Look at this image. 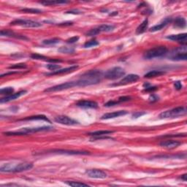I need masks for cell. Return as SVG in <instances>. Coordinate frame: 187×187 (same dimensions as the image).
Instances as JSON below:
<instances>
[{
	"instance_id": "44",
	"label": "cell",
	"mask_w": 187,
	"mask_h": 187,
	"mask_svg": "<svg viewBox=\"0 0 187 187\" xmlns=\"http://www.w3.org/2000/svg\"><path fill=\"white\" fill-rule=\"evenodd\" d=\"M149 100L151 101V102H156V101L159 100V97H158L157 96V95L152 94V95H151V96H150V97H149Z\"/></svg>"
},
{
	"instance_id": "10",
	"label": "cell",
	"mask_w": 187,
	"mask_h": 187,
	"mask_svg": "<svg viewBox=\"0 0 187 187\" xmlns=\"http://www.w3.org/2000/svg\"><path fill=\"white\" fill-rule=\"evenodd\" d=\"M86 175L89 177V178H91L105 179L107 178V176H108L104 171L98 169H88V170L86 171Z\"/></svg>"
},
{
	"instance_id": "47",
	"label": "cell",
	"mask_w": 187,
	"mask_h": 187,
	"mask_svg": "<svg viewBox=\"0 0 187 187\" xmlns=\"http://www.w3.org/2000/svg\"><path fill=\"white\" fill-rule=\"evenodd\" d=\"M73 24V22H67V23H59V26H70V25Z\"/></svg>"
},
{
	"instance_id": "36",
	"label": "cell",
	"mask_w": 187,
	"mask_h": 187,
	"mask_svg": "<svg viewBox=\"0 0 187 187\" xmlns=\"http://www.w3.org/2000/svg\"><path fill=\"white\" fill-rule=\"evenodd\" d=\"M46 67L48 68V70H52L53 72L54 71H56V70H59L60 69V65H58V64H48V65L46 66Z\"/></svg>"
},
{
	"instance_id": "34",
	"label": "cell",
	"mask_w": 187,
	"mask_h": 187,
	"mask_svg": "<svg viewBox=\"0 0 187 187\" xmlns=\"http://www.w3.org/2000/svg\"><path fill=\"white\" fill-rule=\"evenodd\" d=\"M27 66L26 64L24 63H20V64H16L14 65H12L10 67H9V69L10 70H21V69H25L26 68Z\"/></svg>"
},
{
	"instance_id": "41",
	"label": "cell",
	"mask_w": 187,
	"mask_h": 187,
	"mask_svg": "<svg viewBox=\"0 0 187 187\" xmlns=\"http://www.w3.org/2000/svg\"><path fill=\"white\" fill-rule=\"evenodd\" d=\"M174 86H175V89H177V90H181V89H182L183 86H182V83H181V81H175L174 83Z\"/></svg>"
},
{
	"instance_id": "22",
	"label": "cell",
	"mask_w": 187,
	"mask_h": 187,
	"mask_svg": "<svg viewBox=\"0 0 187 187\" xmlns=\"http://www.w3.org/2000/svg\"><path fill=\"white\" fill-rule=\"evenodd\" d=\"M0 34H1V36H6V37H12V38H15L17 39H21V40H28V38H26V37L23 36V35H21V34H15L13 32H12L10 30H2L1 32H0Z\"/></svg>"
},
{
	"instance_id": "37",
	"label": "cell",
	"mask_w": 187,
	"mask_h": 187,
	"mask_svg": "<svg viewBox=\"0 0 187 187\" xmlns=\"http://www.w3.org/2000/svg\"><path fill=\"white\" fill-rule=\"evenodd\" d=\"M31 57H32L33 59H39V60H46V61H48V58L46 57V56L40 55V54H32V56H31Z\"/></svg>"
},
{
	"instance_id": "16",
	"label": "cell",
	"mask_w": 187,
	"mask_h": 187,
	"mask_svg": "<svg viewBox=\"0 0 187 187\" xmlns=\"http://www.w3.org/2000/svg\"><path fill=\"white\" fill-rule=\"evenodd\" d=\"M78 68V65H73L70 66L69 67L67 68H64V69H59L56 70V71L52 72V73H47L46 74V75H62V74H66V73H72V72H74L75 70H76Z\"/></svg>"
},
{
	"instance_id": "9",
	"label": "cell",
	"mask_w": 187,
	"mask_h": 187,
	"mask_svg": "<svg viewBox=\"0 0 187 187\" xmlns=\"http://www.w3.org/2000/svg\"><path fill=\"white\" fill-rule=\"evenodd\" d=\"M54 121H55L56 123H58V124H63V125H67V126H74V125H77V124H79L76 120L66 116H56V118H54Z\"/></svg>"
},
{
	"instance_id": "21",
	"label": "cell",
	"mask_w": 187,
	"mask_h": 187,
	"mask_svg": "<svg viewBox=\"0 0 187 187\" xmlns=\"http://www.w3.org/2000/svg\"><path fill=\"white\" fill-rule=\"evenodd\" d=\"M187 38L186 33H183V34H172L169 36L167 37V39L173 41H177V42H186Z\"/></svg>"
},
{
	"instance_id": "42",
	"label": "cell",
	"mask_w": 187,
	"mask_h": 187,
	"mask_svg": "<svg viewBox=\"0 0 187 187\" xmlns=\"http://www.w3.org/2000/svg\"><path fill=\"white\" fill-rule=\"evenodd\" d=\"M118 103V101H109L107 103H105V107H110V106H113V105H116Z\"/></svg>"
},
{
	"instance_id": "11",
	"label": "cell",
	"mask_w": 187,
	"mask_h": 187,
	"mask_svg": "<svg viewBox=\"0 0 187 187\" xmlns=\"http://www.w3.org/2000/svg\"><path fill=\"white\" fill-rule=\"evenodd\" d=\"M33 167V164L29 162H22L14 165L13 164L11 173H21L23 171H27Z\"/></svg>"
},
{
	"instance_id": "39",
	"label": "cell",
	"mask_w": 187,
	"mask_h": 187,
	"mask_svg": "<svg viewBox=\"0 0 187 187\" xmlns=\"http://www.w3.org/2000/svg\"><path fill=\"white\" fill-rule=\"evenodd\" d=\"M78 40H79V37L75 36V37H73V38L68 39V40H67V43L72 44V43H74V42H76Z\"/></svg>"
},
{
	"instance_id": "19",
	"label": "cell",
	"mask_w": 187,
	"mask_h": 187,
	"mask_svg": "<svg viewBox=\"0 0 187 187\" xmlns=\"http://www.w3.org/2000/svg\"><path fill=\"white\" fill-rule=\"evenodd\" d=\"M26 92L27 91L26 90H23V91H18V93L13 94L9 95V96H6L4 97V98H2L1 99H0V102L5 103V102H10V101L15 100V99L19 98V97H21V96H23V95H24Z\"/></svg>"
},
{
	"instance_id": "26",
	"label": "cell",
	"mask_w": 187,
	"mask_h": 187,
	"mask_svg": "<svg viewBox=\"0 0 187 187\" xmlns=\"http://www.w3.org/2000/svg\"><path fill=\"white\" fill-rule=\"evenodd\" d=\"M113 132V131H110V130H100V131L90 132V133L87 134L88 135L92 136V137H102V136L104 135H108L109 134H112Z\"/></svg>"
},
{
	"instance_id": "7",
	"label": "cell",
	"mask_w": 187,
	"mask_h": 187,
	"mask_svg": "<svg viewBox=\"0 0 187 187\" xmlns=\"http://www.w3.org/2000/svg\"><path fill=\"white\" fill-rule=\"evenodd\" d=\"M115 29V26L113 25H109V24H102L100 26L97 27V28L91 29L90 31H89L86 33L87 36L92 37V36H96V35L99 34L101 32H112L113 30Z\"/></svg>"
},
{
	"instance_id": "15",
	"label": "cell",
	"mask_w": 187,
	"mask_h": 187,
	"mask_svg": "<svg viewBox=\"0 0 187 187\" xmlns=\"http://www.w3.org/2000/svg\"><path fill=\"white\" fill-rule=\"evenodd\" d=\"M181 144V142L178 141V140H163V141H161V143H159V145L163 148H165V149H173L178 147Z\"/></svg>"
},
{
	"instance_id": "25",
	"label": "cell",
	"mask_w": 187,
	"mask_h": 187,
	"mask_svg": "<svg viewBox=\"0 0 187 187\" xmlns=\"http://www.w3.org/2000/svg\"><path fill=\"white\" fill-rule=\"evenodd\" d=\"M165 73L164 71H161V70H152L149 73L145 74L144 77L146 78H152L158 77V76H161L162 75H165Z\"/></svg>"
},
{
	"instance_id": "4",
	"label": "cell",
	"mask_w": 187,
	"mask_h": 187,
	"mask_svg": "<svg viewBox=\"0 0 187 187\" xmlns=\"http://www.w3.org/2000/svg\"><path fill=\"white\" fill-rule=\"evenodd\" d=\"M168 58L169 59L173 60V61H186L187 58L186 46L175 48L172 50Z\"/></svg>"
},
{
	"instance_id": "12",
	"label": "cell",
	"mask_w": 187,
	"mask_h": 187,
	"mask_svg": "<svg viewBox=\"0 0 187 187\" xmlns=\"http://www.w3.org/2000/svg\"><path fill=\"white\" fill-rule=\"evenodd\" d=\"M139 75H135V74H129V75L125 76L124 78L121 80L118 83L114 84L115 86H125L130 84V83H133L134 82L137 81L139 80Z\"/></svg>"
},
{
	"instance_id": "18",
	"label": "cell",
	"mask_w": 187,
	"mask_h": 187,
	"mask_svg": "<svg viewBox=\"0 0 187 187\" xmlns=\"http://www.w3.org/2000/svg\"><path fill=\"white\" fill-rule=\"evenodd\" d=\"M54 153H59V154H68V155H88L90 154L89 151H69V150H54L52 151Z\"/></svg>"
},
{
	"instance_id": "48",
	"label": "cell",
	"mask_w": 187,
	"mask_h": 187,
	"mask_svg": "<svg viewBox=\"0 0 187 187\" xmlns=\"http://www.w3.org/2000/svg\"><path fill=\"white\" fill-rule=\"evenodd\" d=\"M186 176H187L186 174H184L183 175H181V176L180 177V178L181 179V180H183V181H186V180H187Z\"/></svg>"
},
{
	"instance_id": "30",
	"label": "cell",
	"mask_w": 187,
	"mask_h": 187,
	"mask_svg": "<svg viewBox=\"0 0 187 187\" xmlns=\"http://www.w3.org/2000/svg\"><path fill=\"white\" fill-rule=\"evenodd\" d=\"M66 184L69 185L70 186L73 187H82V186H89V185L84 183L81 182H78V181H67Z\"/></svg>"
},
{
	"instance_id": "40",
	"label": "cell",
	"mask_w": 187,
	"mask_h": 187,
	"mask_svg": "<svg viewBox=\"0 0 187 187\" xmlns=\"http://www.w3.org/2000/svg\"><path fill=\"white\" fill-rule=\"evenodd\" d=\"M129 100H131V97H119V98H118V103L124 102H127V101H129Z\"/></svg>"
},
{
	"instance_id": "14",
	"label": "cell",
	"mask_w": 187,
	"mask_h": 187,
	"mask_svg": "<svg viewBox=\"0 0 187 187\" xmlns=\"http://www.w3.org/2000/svg\"><path fill=\"white\" fill-rule=\"evenodd\" d=\"M78 107L82 108H91V109H96L98 108V104L94 101L90 100H81L78 101L76 104Z\"/></svg>"
},
{
	"instance_id": "1",
	"label": "cell",
	"mask_w": 187,
	"mask_h": 187,
	"mask_svg": "<svg viewBox=\"0 0 187 187\" xmlns=\"http://www.w3.org/2000/svg\"><path fill=\"white\" fill-rule=\"evenodd\" d=\"M103 74L97 70H89L81 75V78L76 81L77 86H86L95 85L100 83Z\"/></svg>"
},
{
	"instance_id": "31",
	"label": "cell",
	"mask_w": 187,
	"mask_h": 187,
	"mask_svg": "<svg viewBox=\"0 0 187 187\" xmlns=\"http://www.w3.org/2000/svg\"><path fill=\"white\" fill-rule=\"evenodd\" d=\"M21 11L25 13H32V14H40V13H42L40 10L34 8H24L21 10Z\"/></svg>"
},
{
	"instance_id": "43",
	"label": "cell",
	"mask_w": 187,
	"mask_h": 187,
	"mask_svg": "<svg viewBox=\"0 0 187 187\" xmlns=\"http://www.w3.org/2000/svg\"><path fill=\"white\" fill-rule=\"evenodd\" d=\"M145 112H136L134 113L132 115V117H133V118H137L140 117L141 116H143V115H145Z\"/></svg>"
},
{
	"instance_id": "2",
	"label": "cell",
	"mask_w": 187,
	"mask_h": 187,
	"mask_svg": "<svg viewBox=\"0 0 187 187\" xmlns=\"http://www.w3.org/2000/svg\"><path fill=\"white\" fill-rule=\"evenodd\" d=\"M168 53V49L165 46H157L147 50L144 54L143 57L145 59H153L155 58L162 57Z\"/></svg>"
},
{
	"instance_id": "45",
	"label": "cell",
	"mask_w": 187,
	"mask_h": 187,
	"mask_svg": "<svg viewBox=\"0 0 187 187\" xmlns=\"http://www.w3.org/2000/svg\"><path fill=\"white\" fill-rule=\"evenodd\" d=\"M66 13H70V14H81L82 12H81L80 10H70L67 11Z\"/></svg>"
},
{
	"instance_id": "5",
	"label": "cell",
	"mask_w": 187,
	"mask_h": 187,
	"mask_svg": "<svg viewBox=\"0 0 187 187\" xmlns=\"http://www.w3.org/2000/svg\"><path fill=\"white\" fill-rule=\"evenodd\" d=\"M125 75V71L120 67H115L108 70L104 74V77L108 80H116Z\"/></svg>"
},
{
	"instance_id": "20",
	"label": "cell",
	"mask_w": 187,
	"mask_h": 187,
	"mask_svg": "<svg viewBox=\"0 0 187 187\" xmlns=\"http://www.w3.org/2000/svg\"><path fill=\"white\" fill-rule=\"evenodd\" d=\"M127 114V111L126 110H119V111H115V112L112 113H105L101 117V119L102 120H107V119H111V118H115L117 117H119L121 116H124V115Z\"/></svg>"
},
{
	"instance_id": "35",
	"label": "cell",
	"mask_w": 187,
	"mask_h": 187,
	"mask_svg": "<svg viewBox=\"0 0 187 187\" xmlns=\"http://www.w3.org/2000/svg\"><path fill=\"white\" fill-rule=\"evenodd\" d=\"M99 42H97V40H92L90 41H88V42H86L84 44V48H91V47H95L97 46H98Z\"/></svg>"
},
{
	"instance_id": "33",
	"label": "cell",
	"mask_w": 187,
	"mask_h": 187,
	"mask_svg": "<svg viewBox=\"0 0 187 187\" xmlns=\"http://www.w3.org/2000/svg\"><path fill=\"white\" fill-rule=\"evenodd\" d=\"M58 50L62 54H73L75 51L74 48H70V47H61L58 48Z\"/></svg>"
},
{
	"instance_id": "38",
	"label": "cell",
	"mask_w": 187,
	"mask_h": 187,
	"mask_svg": "<svg viewBox=\"0 0 187 187\" xmlns=\"http://www.w3.org/2000/svg\"><path fill=\"white\" fill-rule=\"evenodd\" d=\"M186 134H167V135H163L161 137H186Z\"/></svg>"
},
{
	"instance_id": "24",
	"label": "cell",
	"mask_w": 187,
	"mask_h": 187,
	"mask_svg": "<svg viewBox=\"0 0 187 187\" xmlns=\"http://www.w3.org/2000/svg\"><path fill=\"white\" fill-rule=\"evenodd\" d=\"M186 26V21L184 18L178 17L174 21V27L178 29H184Z\"/></svg>"
},
{
	"instance_id": "23",
	"label": "cell",
	"mask_w": 187,
	"mask_h": 187,
	"mask_svg": "<svg viewBox=\"0 0 187 187\" xmlns=\"http://www.w3.org/2000/svg\"><path fill=\"white\" fill-rule=\"evenodd\" d=\"M148 26H149V20L146 18L143 21V22L140 23L139 26H138L137 29H136V34H143V33L145 32L146 29H148Z\"/></svg>"
},
{
	"instance_id": "46",
	"label": "cell",
	"mask_w": 187,
	"mask_h": 187,
	"mask_svg": "<svg viewBox=\"0 0 187 187\" xmlns=\"http://www.w3.org/2000/svg\"><path fill=\"white\" fill-rule=\"evenodd\" d=\"M157 89V87L156 86H147L145 87L146 91H154Z\"/></svg>"
},
{
	"instance_id": "8",
	"label": "cell",
	"mask_w": 187,
	"mask_h": 187,
	"mask_svg": "<svg viewBox=\"0 0 187 187\" xmlns=\"http://www.w3.org/2000/svg\"><path fill=\"white\" fill-rule=\"evenodd\" d=\"M74 86H77V83L74 81L67 82V83H62V84L50 87L48 89H46L45 90V92H56V91H60L63 90H67V89H71Z\"/></svg>"
},
{
	"instance_id": "29",
	"label": "cell",
	"mask_w": 187,
	"mask_h": 187,
	"mask_svg": "<svg viewBox=\"0 0 187 187\" xmlns=\"http://www.w3.org/2000/svg\"><path fill=\"white\" fill-rule=\"evenodd\" d=\"M13 91H14V89L13 87H5L0 90V94L9 96V95L13 94Z\"/></svg>"
},
{
	"instance_id": "27",
	"label": "cell",
	"mask_w": 187,
	"mask_h": 187,
	"mask_svg": "<svg viewBox=\"0 0 187 187\" xmlns=\"http://www.w3.org/2000/svg\"><path fill=\"white\" fill-rule=\"evenodd\" d=\"M32 120H43V121H46L50 123V121L48 119V118H47L46 116H43V115H38V116H29V117H27V118L21 119V121H32Z\"/></svg>"
},
{
	"instance_id": "32",
	"label": "cell",
	"mask_w": 187,
	"mask_h": 187,
	"mask_svg": "<svg viewBox=\"0 0 187 187\" xmlns=\"http://www.w3.org/2000/svg\"><path fill=\"white\" fill-rule=\"evenodd\" d=\"M59 42H60V39L54 38V39H50V40H45L42 41V43L44 45H47V46H51V45L58 43Z\"/></svg>"
},
{
	"instance_id": "17",
	"label": "cell",
	"mask_w": 187,
	"mask_h": 187,
	"mask_svg": "<svg viewBox=\"0 0 187 187\" xmlns=\"http://www.w3.org/2000/svg\"><path fill=\"white\" fill-rule=\"evenodd\" d=\"M172 21H173L172 18H165L164 20L161 21L159 23L155 25V26H152L151 28L150 29V32H157V31H160L163 28H165L167 25H168L169 23L172 22Z\"/></svg>"
},
{
	"instance_id": "6",
	"label": "cell",
	"mask_w": 187,
	"mask_h": 187,
	"mask_svg": "<svg viewBox=\"0 0 187 187\" xmlns=\"http://www.w3.org/2000/svg\"><path fill=\"white\" fill-rule=\"evenodd\" d=\"M12 26H20L26 28H38L42 26V24L38 21L32 20H26V19H18L12 21L10 23Z\"/></svg>"
},
{
	"instance_id": "13",
	"label": "cell",
	"mask_w": 187,
	"mask_h": 187,
	"mask_svg": "<svg viewBox=\"0 0 187 187\" xmlns=\"http://www.w3.org/2000/svg\"><path fill=\"white\" fill-rule=\"evenodd\" d=\"M53 127L48 126H40V127H33V128H23L20 131L23 132L25 135H27L28 134L34 133V132H45V131H50V130L53 129Z\"/></svg>"
},
{
	"instance_id": "28",
	"label": "cell",
	"mask_w": 187,
	"mask_h": 187,
	"mask_svg": "<svg viewBox=\"0 0 187 187\" xmlns=\"http://www.w3.org/2000/svg\"><path fill=\"white\" fill-rule=\"evenodd\" d=\"M40 4L44 5H62V4L69 3V2L66 1H42L40 2Z\"/></svg>"
},
{
	"instance_id": "3",
	"label": "cell",
	"mask_w": 187,
	"mask_h": 187,
	"mask_svg": "<svg viewBox=\"0 0 187 187\" xmlns=\"http://www.w3.org/2000/svg\"><path fill=\"white\" fill-rule=\"evenodd\" d=\"M186 114V109L184 107H178L171 110L164 111L159 114V118H178L179 116H184Z\"/></svg>"
}]
</instances>
